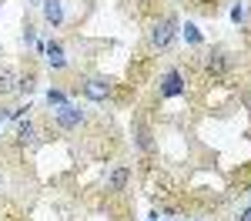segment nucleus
<instances>
[{"label":"nucleus","mask_w":251,"mask_h":221,"mask_svg":"<svg viewBox=\"0 0 251 221\" xmlns=\"http://www.w3.org/2000/svg\"><path fill=\"white\" fill-rule=\"evenodd\" d=\"M171 37H174V17L161 20L154 30H151V44H154V47H168V44H171Z\"/></svg>","instance_id":"nucleus-1"},{"label":"nucleus","mask_w":251,"mask_h":221,"mask_svg":"<svg viewBox=\"0 0 251 221\" xmlns=\"http://www.w3.org/2000/svg\"><path fill=\"white\" fill-rule=\"evenodd\" d=\"M84 94H87L91 100H104L107 94H111V84H107L104 77H91L87 84H84Z\"/></svg>","instance_id":"nucleus-2"},{"label":"nucleus","mask_w":251,"mask_h":221,"mask_svg":"<svg viewBox=\"0 0 251 221\" xmlns=\"http://www.w3.org/2000/svg\"><path fill=\"white\" fill-rule=\"evenodd\" d=\"M80 121H84V114H80L77 107H71V104H64V107L57 111V124L60 127H77Z\"/></svg>","instance_id":"nucleus-3"},{"label":"nucleus","mask_w":251,"mask_h":221,"mask_svg":"<svg viewBox=\"0 0 251 221\" xmlns=\"http://www.w3.org/2000/svg\"><path fill=\"white\" fill-rule=\"evenodd\" d=\"M184 91V84H181V74L177 71H168V77H164V87H161V94L164 98H177Z\"/></svg>","instance_id":"nucleus-4"},{"label":"nucleus","mask_w":251,"mask_h":221,"mask_svg":"<svg viewBox=\"0 0 251 221\" xmlns=\"http://www.w3.org/2000/svg\"><path fill=\"white\" fill-rule=\"evenodd\" d=\"M127 178H131V171H127L124 164H117L114 171H111V178H107V191H124Z\"/></svg>","instance_id":"nucleus-5"},{"label":"nucleus","mask_w":251,"mask_h":221,"mask_svg":"<svg viewBox=\"0 0 251 221\" xmlns=\"http://www.w3.org/2000/svg\"><path fill=\"white\" fill-rule=\"evenodd\" d=\"M47 64H50L54 71H64V67H67V57H64L60 44H47Z\"/></svg>","instance_id":"nucleus-6"},{"label":"nucleus","mask_w":251,"mask_h":221,"mask_svg":"<svg viewBox=\"0 0 251 221\" xmlns=\"http://www.w3.org/2000/svg\"><path fill=\"white\" fill-rule=\"evenodd\" d=\"M44 17L50 24H60L64 20V10H60V0H44Z\"/></svg>","instance_id":"nucleus-7"},{"label":"nucleus","mask_w":251,"mask_h":221,"mask_svg":"<svg viewBox=\"0 0 251 221\" xmlns=\"http://www.w3.org/2000/svg\"><path fill=\"white\" fill-rule=\"evenodd\" d=\"M14 87H17V74H14L10 67H3V71H0V94L14 91Z\"/></svg>","instance_id":"nucleus-8"},{"label":"nucleus","mask_w":251,"mask_h":221,"mask_svg":"<svg viewBox=\"0 0 251 221\" xmlns=\"http://www.w3.org/2000/svg\"><path fill=\"white\" fill-rule=\"evenodd\" d=\"M17 138L24 141V144H27V141L34 138V124H30V121H20V127H17Z\"/></svg>","instance_id":"nucleus-9"},{"label":"nucleus","mask_w":251,"mask_h":221,"mask_svg":"<svg viewBox=\"0 0 251 221\" xmlns=\"http://www.w3.org/2000/svg\"><path fill=\"white\" fill-rule=\"evenodd\" d=\"M208 71H225V57H221V54H211V60H208Z\"/></svg>","instance_id":"nucleus-10"},{"label":"nucleus","mask_w":251,"mask_h":221,"mask_svg":"<svg viewBox=\"0 0 251 221\" xmlns=\"http://www.w3.org/2000/svg\"><path fill=\"white\" fill-rule=\"evenodd\" d=\"M184 37L191 40V44H201V34H198V27H194V24H188V27H184Z\"/></svg>","instance_id":"nucleus-11"},{"label":"nucleus","mask_w":251,"mask_h":221,"mask_svg":"<svg viewBox=\"0 0 251 221\" xmlns=\"http://www.w3.org/2000/svg\"><path fill=\"white\" fill-rule=\"evenodd\" d=\"M137 141H141V147H144V151H148V147H151V134H148V131H144V127H141V131H137Z\"/></svg>","instance_id":"nucleus-12"},{"label":"nucleus","mask_w":251,"mask_h":221,"mask_svg":"<svg viewBox=\"0 0 251 221\" xmlns=\"http://www.w3.org/2000/svg\"><path fill=\"white\" fill-rule=\"evenodd\" d=\"M17 87L24 91V94H30V91H34V80H30V77H24V80H17Z\"/></svg>","instance_id":"nucleus-13"},{"label":"nucleus","mask_w":251,"mask_h":221,"mask_svg":"<svg viewBox=\"0 0 251 221\" xmlns=\"http://www.w3.org/2000/svg\"><path fill=\"white\" fill-rule=\"evenodd\" d=\"M47 100H50V104H64V94H60V91H50Z\"/></svg>","instance_id":"nucleus-14"},{"label":"nucleus","mask_w":251,"mask_h":221,"mask_svg":"<svg viewBox=\"0 0 251 221\" xmlns=\"http://www.w3.org/2000/svg\"><path fill=\"white\" fill-rule=\"evenodd\" d=\"M238 221H251V208H245V211L238 215Z\"/></svg>","instance_id":"nucleus-15"}]
</instances>
